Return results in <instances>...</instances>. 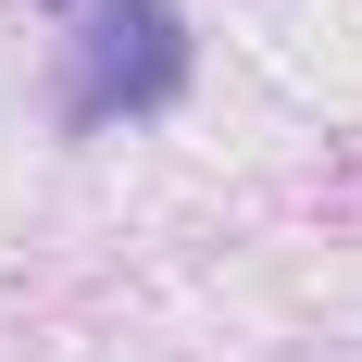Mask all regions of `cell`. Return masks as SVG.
Returning a JSON list of instances; mask_svg holds the SVG:
<instances>
[{
	"label": "cell",
	"mask_w": 362,
	"mask_h": 362,
	"mask_svg": "<svg viewBox=\"0 0 362 362\" xmlns=\"http://www.w3.org/2000/svg\"><path fill=\"white\" fill-rule=\"evenodd\" d=\"M187 13L175 0H75L63 37V138H100V125H150V112L187 100Z\"/></svg>",
	"instance_id": "cell-1"
}]
</instances>
